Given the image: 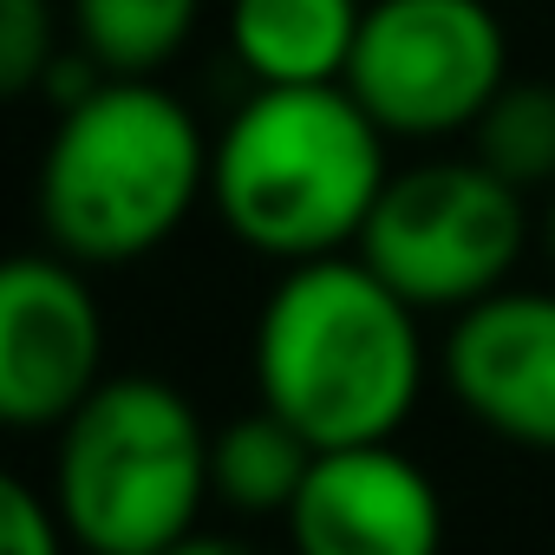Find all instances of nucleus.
<instances>
[{
    "mask_svg": "<svg viewBox=\"0 0 555 555\" xmlns=\"http://www.w3.org/2000/svg\"><path fill=\"white\" fill-rule=\"evenodd\" d=\"M418 321L425 314L360 248L295 261L255 314V392L268 412L301 425L314 451L386 444L412 425L431 379Z\"/></svg>",
    "mask_w": 555,
    "mask_h": 555,
    "instance_id": "obj_1",
    "label": "nucleus"
},
{
    "mask_svg": "<svg viewBox=\"0 0 555 555\" xmlns=\"http://www.w3.org/2000/svg\"><path fill=\"white\" fill-rule=\"evenodd\" d=\"M386 151L392 138L347 86H255L216 131L209 203L261 261L347 255L392 177Z\"/></svg>",
    "mask_w": 555,
    "mask_h": 555,
    "instance_id": "obj_2",
    "label": "nucleus"
},
{
    "mask_svg": "<svg viewBox=\"0 0 555 555\" xmlns=\"http://www.w3.org/2000/svg\"><path fill=\"white\" fill-rule=\"evenodd\" d=\"M209 157L196 112L157 79H99L60 105L34 177V216L47 248L86 268H125L157 255L209 196Z\"/></svg>",
    "mask_w": 555,
    "mask_h": 555,
    "instance_id": "obj_3",
    "label": "nucleus"
},
{
    "mask_svg": "<svg viewBox=\"0 0 555 555\" xmlns=\"http://www.w3.org/2000/svg\"><path fill=\"white\" fill-rule=\"evenodd\" d=\"M209 438L196 405L151 373H112L53 431V509L86 555H164L203 522Z\"/></svg>",
    "mask_w": 555,
    "mask_h": 555,
    "instance_id": "obj_4",
    "label": "nucleus"
},
{
    "mask_svg": "<svg viewBox=\"0 0 555 555\" xmlns=\"http://www.w3.org/2000/svg\"><path fill=\"white\" fill-rule=\"evenodd\" d=\"M522 248L529 190L496 177L477 151L392 170L360 235V255L418 314H464L470 301L509 288Z\"/></svg>",
    "mask_w": 555,
    "mask_h": 555,
    "instance_id": "obj_5",
    "label": "nucleus"
},
{
    "mask_svg": "<svg viewBox=\"0 0 555 555\" xmlns=\"http://www.w3.org/2000/svg\"><path fill=\"white\" fill-rule=\"evenodd\" d=\"M340 86L392 144H451L509 86V40L490 0H366Z\"/></svg>",
    "mask_w": 555,
    "mask_h": 555,
    "instance_id": "obj_6",
    "label": "nucleus"
},
{
    "mask_svg": "<svg viewBox=\"0 0 555 555\" xmlns=\"http://www.w3.org/2000/svg\"><path fill=\"white\" fill-rule=\"evenodd\" d=\"M105 308L86 261L27 248L0 268V425L60 431L105 386Z\"/></svg>",
    "mask_w": 555,
    "mask_h": 555,
    "instance_id": "obj_7",
    "label": "nucleus"
},
{
    "mask_svg": "<svg viewBox=\"0 0 555 555\" xmlns=\"http://www.w3.org/2000/svg\"><path fill=\"white\" fill-rule=\"evenodd\" d=\"M444 392L503 444L555 451V288H496L451 314Z\"/></svg>",
    "mask_w": 555,
    "mask_h": 555,
    "instance_id": "obj_8",
    "label": "nucleus"
},
{
    "mask_svg": "<svg viewBox=\"0 0 555 555\" xmlns=\"http://www.w3.org/2000/svg\"><path fill=\"white\" fill-rule=\"evenodd\" d=\"M295 555H438L444 496L418 457L386 444L321 451L301 496L282 516Z\"/></svg>",
    "mask_w": 555,
    "mask_h": 555,
    "instance_id": "obj_9",
    "label": "nucleus"
},
{
    "mask_svg": "<svg viewBox=\"0 0 555 555\" xmlns=\"http://www.w3.org/2000/svg\"><path fill=\"white\" fill-rule=\"evenodd\" d=\"M366 0H229L222 34L248 86H340Z\"/></svg>",
    "mask_w": 555,
    "mask_h": 555,
    "instance_id": "obj_10",
    "label": "nucleus"
},
{
    "mask_svg": "<svg viewBox=\"0 0 555 555\" xmlns=\"http://www.w3.org/2000/svg\"><path fill=\"white\" fill-rule=\"evenodd\" d=\"M314 438L301 425H288L282 412H235L216 438H209V483L216 503H229L235 516H288V503L301 496L308 470H314Z\"/></svg>",
    "mask_w": 555,
    "mask_h": 555,
    "instance_id": "obj_11",
    "label": "nucleus"
},
{
    "mask_svg": "<svg viewBox=\"0 0 555 555\" xmlns=\"http://www.w3.org/2000/svg\"><path fill=\"white\" fill-rule=\"evenodd\" d=\"M66 21L105 79H157L190 47L203 0H66Z\"/></svg>",
    "mask_w": 555,
    "mask_h": 555,
    "instance_id": "obj_12",
    "label": "nucleus"
},
{
    "mask_svg": "<svg viewBox=\"0 0 555 555\" xmlns=\"http://www.w3.org/2000/svg\"><path fill=\"white\" fill-rule=\"evenodd\" d=\"M470 151L516 190H555V86L509 79L470 131Z\"/></svg>",
    "mask_w": 555,
    "mask_h": 555,
    "instance_id": "obj_13",
    "label": "nucleus"
},
{
    "mask_svg": "<svg viewBox=\"0 0 555 555\" xmlns=\"http://www.w3.org/2000/svg\"><path fill=\"white\" fill-rule=\"evenodd\" d=\"M73 47V21L53 0H0V92H40L60 53Z\"/></svg>",
    "mask_w": 555,
    "mask_h": 555,
    "instance_id": "obj_14",
    "label": "nucleus"
},
{
    "mask_svg": "<svg viewBox=\"0 0 555 555\" xmlns=\"http://www.w3.org/2000/svg\"><path fill=\"white\" fill-rule=\"evenodd\" d=\"M73 529L60 522L53 496H40L27 477H8L0 490V555H66Z\"/></svg>",
    "mask_w": 555,
    "mask_h": 555,
    "instance_id": "obj_15",
    "label": "nucleus"
},
{
    "mask_svg": "<svg viewBox=\"0 0 555 555\" xmlns=\"http://www.w3.org/2000/svg\"><path fill=\"white\" fill-rule=\"evenodd\" d=\"M164 555H261V548L242 542V535H222V529H203V522H196V529H190L183 542H170Z\"/></svg>",
    "mask_w": 555,
    "mask_h": 555,
    "instance_id": "obj_16",
    "label": "nucleus"
},
{
    "mask_svg": "<svg viewBox=\"0 0 555 555\" xmlns=\"http://www.w3.org/2000/svg\"><path fill=\"white\" fill-rule=\"evenodd\" d=\"M542 248H548V261H555V190H548V209H542Z\"/></svg>",
    "mask_w": 555,
    "mask_h": 555,
    "instance_id": "obj_17",
    "label": "nucleus"
}]
</instances>
